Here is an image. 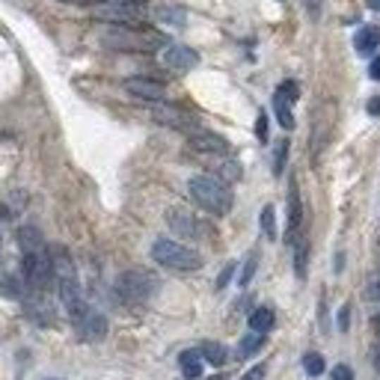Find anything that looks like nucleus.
<instances>
[{
    "label": "nucleus",
    "instance_id": "nucleus-1",
    "mask_svg": "<svg viewBox=\"0 0 380 380\" xmlns=\"http://www.w3.org/2000/svg\"><path fill=\"white\" fill-rule=\"evenodd\" d=\"M18 244L24 256V279L33 291H45L54 283V259L45 244V238L36 226H21L18 229Z\"/></svg>",
    "mask_w": 380,
    "mask_h": 380
},
{
    "label": "nucleus",
    "instance_id": "nucleus-2",
    "mask_svg": "<svg viewBox=\"0 0 380 380\" xmlns=\"http://www.w3.org/2000/svg\"><path fill=\"white\" fill-rule=\"evenodd\" d=\"M51 259H54V279H57V288H60V300L66 306L68 318L78 324L83 318V312H87V303H83V294H80L75 262H72V256H68L63 247L51 250Z\"/></svg>",
    "mask_w": 380,
    "mask_h": 380
},
{
    "label": "nucleus",
    "instance_id": "nucleus-3",
    "mask_svg": "<svg viewBox=\"0 0 380 380\" xmlns=\"http://www.w3.org/2000/svg\"><path fill=\"white\" fill-rule=\"evenodd\" d=\"M193 202L205 208L208 214H229L232 211V190L223 185V178H214V176H193L190 185H188Z\"/></svg>",
    "mask_w": 380,
    "mask_h": 380
},
{
    "label": "nucleus",
    "instance_id": "nucleus-4",
    "mask_svg": "<svg viewBox=\"0 0 380 380\" xmlns=\"http://www.w3.org/2000/svg\"><path fill=\"white\" fill-rule=\"evenodd\" d=\"M152 259L161 267H170V271H181V274H190V271H200L202 267L200 252L181 241H173V238H158V241L152 244Z\"/></svg>",
    "mask_w": 380,
    "mask_h": 380
},
{
    "label": "nucleus",
    "instance_id": "nucleus-5",
    "mask_svg": "<svg viewBox=\"0 0 380 380\" xmlns=\"http://www.w3.org/2000/svg\"><path fill=\"white\" fill-rule=\"evenodd\" d=\"M158 288H161V279L154 276V274H149V271H125V274H119V279H116V294H119V300L131 303V306L149 303Z\"/></svg>",
    "mask_w": 380,
    "mask_h": 380
},
{
    "label": "nucleus",
    "instance_id": "nucleus-6",
    "mask_svg": "<svg viewBox=\"0 0 380 380\" xmlns=\"http://www.w3.org/2000/svg\"><path fill=\"white\" fill-rule=\"evenodd\" d=\"M102 42L114 51H154L164 45V36L154 33H140L137 27H114L102 36Z\"/></svg>",
    "mask_w": 380,
    "mask_h": 380
},
{
    "label": "nucleus",
    "instance_id": "nucleus-7",
    "mask_svg": "<svg viewBox=\"0 0 380 380\" xmlns=\"http://www.w3.org/2000/svg\"><path fill=\"white\" fill-rule=\"evenodd\" d=\"M143 16H146V6L140 0H102L95 6L98 21H110L116 27H140Z\"/></svg>",
    "mask_w": 380,
    "mask_h": 380
},
{
    "label": "nucleus",
    "instance_id": "nucleus-8",
    "mask_svg": "<svg viewBox=\"0 0 380 380\" xmlns=\"http://www.w3.org/2000/svg\"><path fill=\"white\" fill-rule=\"evenodd\" d=\"M166 223H170V229L178 238H188V241H193V238H202V223L196 220L188 208H181V205L166 211Z\"/></svg>",
    "mask_w": 380,
    "mask_h": 380
},
{
    "label": "nucleus",
    "instance_id": "nucleus-9",
    "mask_svg": "<svg viewBox=\"0 0 380 380\" xmlns=\"http://www.w3.org/2000/svg\"><path fill=\"white\" fill-rule=\"evenodd\" d=\"M188 143L193 152H202V154H229V140L226 137H220L214 131H202V128H196L188 134Z\"/></svg>",
    "mask_w": 380,
    "mask_h": 380
},
{
    "label": "nucleus",
    "instance_id": "nucleus-10",
    "mask_svg": "<svg viewBox=\"0 0 380 380\" xmlns=\"http://www.w3.org/2000/svg\"><path fill=\"white\" fill-rule=\"evenodd\" d=\"M164 66L173 68V72H190V68L200 66V54L188 45H166L164 48Z\"/></svg>",
    "mask_w": 380,
    "mask_h": 380
},
{
    "label": "nucleus",
    "instance_id": "nucleus-11",
    "mask_svg": "<svg viewBox=\"0 0 380 380\" xmlns=\"http://www.w3.org/2000/svg\"><path fill=\"white\" fill-rule=\"evenodd\" d=\"M152 116L154 119H158L161 125H166V128H185V131H196L193 128V119L185 114V110H178V107H173V104H166V102H158V104H154L152 107Z\"/></svg>",
    "mask_w": 380,
    "mask_h": 380
},
{
    "label": "nucleus",
    "instance_id": "nucleus-12",
    "mask_svg": "<svg viewBox=\"0 0 380 380\" xmlns=\"http://www.w3.org/2000/svg\"><path fill=\"white\" fill-rule=\"evenodd\" d=\"M125 90H128L131 95H137V98H143V102H152V104H158V102L166 98L164 83L152 80V78H128L125 80Z\"/></svg>",
    "mask_w": 380,
    "mask_h": 380
},
{
    "label": "nucleus",
    "instance_id": "nucleus-13",
    "mask_svg": "<svg viewBox=\"0 0 380 380\" xmlns=\"http://www.w3.org/2000/svg\"><path fill=\"white\" fill-rule=\"evenodd\" d=\"M75 327L80 330V336L87 342H98V339H104V333H107V318L102 312H92V309H87L83 318L75 324Z\"/></svg>",
    "mask_w": 380,
    "mask_h": 380
},
{
    "label": "nucleus",
    "instance_id": "nucleus-14",
    "mask_svg": "<svg viewBox=\"0 0 380 380\" xmlns=\"http://www.w3.org/2000/svg\"><path fill=\"white\" fill-rule=\"evenodd\" d=\"M300 223H303V205H300V190H298V181L291 178V188H288V241H294L300 232Z\"/></svg>",
    "mask_w": 380,
    "mask_h": 380
},
{
    "label": "nucleus",
    "instance_id": "nucleus-15",
    "mask_svg": "<svg viewBox=\"0 0 380 380\" xmlns=\"http://www.w3.org/2000/svg\"><path fill=\"white\" fill-rule=\"evenodd\" d=\"M178 362H181V374H185L188 380H200L202 377V354L200 350H181V357H178Z\"/></svg>",
    "mask_w": 380,
    "mask_h": 380
},
{
    "label": "nucleus",
    "instance_id": "nucleus-16",
    "mask_svg": "<svg viewBox=\"0 0 380 380\" xmlns=\"http://www.w3.org/2000/svg\"><path fill=\"white\" fill-rule=\"evenodd\" d=\"M380 45V27H362V30L354 36V48L360 54H372Z\"/></svg>",
    "mask_w": 380,
    "mask_h": 380
},
{
    "label": "nucleus",
    "instance_id": "nucleus-17",
    "mask_svg": "<svg viewBox=\"0 0 380 380\" xmlns=\"http://www.w3.org/2000/svg\"><path fill=\"white\" fill-rule=\"evenodd\" d=\"M274 312L267 306H259V309H252V315H250V330L252 333H267L274 327Z\"/></svg>",
    "mask_w": 380,
    "mask_h": 380
},
{
    "label": "nucleus",
    "instance_id": "nucleus-18",
    "mask_svg": "<svg viewBox=\"0 0 380 380\" xmlns=\"http://www.w3.org/2000/svg\"><path fill=\"white\" fill-rule=\"evenodd\" d=\"M306 264H309V241L294 238V274H298V279H306Z\"/></svg>",
    "mask_w": 380,
    "mask_h": 380
},
{
    "label": "nucleus",
    "instance_id": "nucleus-19",
    "mask_svg": "<svg viewBox=\"0 0 380 380\" xmlns=\"http://www.w3.org/2000/svg\"><path fill=\"white\" fill-rule=\"evenodd\" d=\"M274 110H276L279 125H283L286 131H291V128H294V116H291V102H288V98H283L279 92H274Z\"/></svg>",
    "mask_w": 380,
    "mask_h": 380
},
{
    "label": "nucleus",
    "instance_id": "nucleus-20",
    "mask_svg": "<svg viewBox=\"0 0 380 380\" xmlns=\"http://www.w3.org/2000/svg\"><path fill=\"white\" fill-rule=\"evenodd\" d=\"M200 354H202L205 362H211V365H217V369H220V365L226 362V357H229V350L223 348L220 342H205V345L200 348Z\"/></svg>",
    "mask_w": 380,
    "mask_h": 380
},
{
    "label": "nucleus",
    "instance_id": "nucleus-21",
    "mask_svg": "<svg viewBox=\"0 0 380 380\" xmlns=\"http://www.w3.org/2000/svg\"><path fill=\"white\" fill-rule=\"evenodd\" d=\"M262 345H264V333H250V336H244V339H241V345H238V354L252 357L256 350H262Z\"/></svg>",
    "mask_w": 380,
    "mask_h": 380
},
{
    "label": "nucleus",
    "instance_id": "nucleus-22",
    "mask_svg": "<svg viewBox=\"0 0 380 380\" xmlns=\"http://www.w3.org/2000/svg\"><path fill=\"white\" fill-rule=\"evenodd\" d=\"M303 372H306L309 377H321V374H324V357L309 350V354L303 357Z\"/></svg>",
    "mask_w": 380,
    "mask_h": 380
},
{
    "label": "nucleus",
    "instance_id": "nucleus-23",
    "mask_svg": "<svg viewBox=\"0 0 380 380\" xmlns=\"http://www.w3.org/2000/svg\"><path fill=\"white\" fill-rule=\"evenodd\" d=\"M262 232L271 238V241H276V217H274V205H264V208H262Z\"/></svg>",
    "mask_w": 380,
    "mask_h": 380
},
{
    "label": "nucleus",
    "instance_id": "nucleus-24",
    "mask_svg": "<svg viewBox=\"0 0 380 380\" xmlns=\"http://www.w3.org/2000/svg\"><path fill=\"white\" fill-rule=\"evenodd\" d=\"M286 158H288V140H279L276 152H274V176H283L286 170Z\"/></svg>",
    "mask_w": 380,
    "mask_h": 380
},
{
    "label": "nucleus",
    "instance_id": "nucleus-25",
    "mask_svg": "<svg viewBox=\"0 0 380 380\" xmlns=\"http://www.w3.org/2000/svg\"><path fill=\"white\" fill-rule=\"evenodd\" d=\"M161 12V21H170V24H185V12H181V9H176V6H161L158 9Z\"/></svg>",
    "mask_w": 380,
    "mask_h": 380
},
{
    "label": "nucleus",
    "instance_id": "nucleus-26",
    "mask_svg": "<svg viewBox=\"0 0 380 380\" xmlns=\"http://www.w3.org/2000/svg\"><path fill=\"white\" fill-rule=\"evenodd\" d=\"M276 92L283 95V98H288L291 104L298 102V95H300V90H298V83H294V80H286V83H279V90H276Z\"/></svg>",
    "mask_w": 380,
    "mask_h": 380
},
{
    "label": "nucleus",
    "instance_id": "nucleus-27",
    "mask_svg": "<svg viewBox=\"0 0 380 380\" xmlns=\"http://www.w3.org/2000/svg\"><path fill=\"white\" fill-rule=\"evenodd\" d=\"M252 274H256V256H250V262L244 264V271H241V276H238V283H241V288H247V286H250V279H252Z\"/></svg>",
    "mask_w": 380,
    "mask_h": 380
},
{
    "label": "nucleus",
    "instance_id": "nucleus-28",
    "mask_svg": "<svg viewBox=\"0 0 380 380\" xmlns=\"http://www.w3.org/2000/svg\"><path fill=\"white\" fill-rule=\"evenodd\" d=\"M264 374H267V365H262V362H259V365H252V369H250L241 380H264Z\"/></svg>",
    "mask_w": 380,
    "mask_h": 380
},
{
    "label": "nucleus",
    "instance_id": "nucleus-29",
    "mask_svg": "<svg viewBox=\"0 0 380 380\" xmlns=\"http://www.w3.org/2000/svg\"><path fill=\"white\" fill-rule=\"evenodd\" d=\"M256 137L262 143H267V114H259V119H256Z\"/></svg>",
    "mask_w": 380,
    "mask_h": 380
},
{
    "label": "nucleus",
    "instance_id": "nucleus-30",
    "mask_svg": "<svg viewBox=\"0 0 380 380\" xmlns=\"http://www.w3.org/2000/svg\"><path fill=\"white\" fill-rule=\"evenodd\" d=\"M321 6H324V0H306V12H309V18L312 21L321 18Z\"/></svg>",
    "mask_w": 380,
    "mask_h": 380
},
{
    "label": "nucleus",
    "instance_id": "nucleus-31",
    "mask_svg": "<svg viewBox=\"0 0 380 380\" xmlns=\"http://www.w3.org/2000/svg\"><path fill=\"white\" fill-rule=\"evenodd\" d=\"M232 274H235V262H229L226 267H223V274H220V279H217V288H226L229 279H232Z\"/></svg>",
    "mask_w": 380,
    "mask_h": 380
},
{
    "label": "nucleus",
    "instance_id": "nucleus-32",
    "mask_svg": "<svg viewBox=\"0 0 380 380\" xmlns=\"http://www.w3.org/2000/svg\"><path fill=\"white\" fill-rule=\"evenodd\" d=\"M333 380H354V372H350L348 365H336V369H333Z\"/></svg>",
    "mask_w": 380,
    "mask_h": 380
},
{
    "label": "nucleus",
    "instance_id": "nucleus-33",
    "mask_svg": "<svg viewBox=\"0 0 380 380\" xmlns=\"http://www.w3.org/2000/svg\"><path fill=\"white\" fill-rule=\"evenodd\" d=\"M223 178H229V181L241 178V170H238V164H226V166H223Z\"/></svg>",
    "mask_w": 380,
    "mask_h": 380
},
{
    "label": "nucleus",
    "instance_id": "nucleus-34",
    "mask_svg": "<svg viewBox=\"0 0 380 380\" xmlns=\"http://www.w3.org/2000/svg\"><path fill=\"white\" fill-rule=\"evenodd\" d=\"M348 315H350V306H342V312H339V330L342 333L348 330Z\"/></svg>",
    "mask_w": 380,
    "mask_h": 380
},
{
    "label": "nucleus",
    "instance_id": "nucleus-35",
    "mask_svg": "<svg viewBox=\"0 0 380 380\" xmlns=\"http://www.w3.org/2000/svg\"><path fill=\"white\" fill-rule=\"evenodd\" d=\"M369 75H372V80H380V57H374V60H372Z\"/></svg>",
    "mask_w": 380,
    "mask_h": 380
},
{
    "label": "nucleus",
    "instance_id": "nucleus-36",
    "mask_svg": "<svg viewBox=\"0 0 380 380\" xmlns=\"http://www.w3.org/2000/svg\"><path fill=\"white\" fill-rule=\"evenodd\" d=\"M369 114H372V116H377V114H380V98H377V95L369 102Z\"/></svg>",
    "mask_w": 380,
    "mask_h": 380
},
{
    "label": "nucleus",
    "instance_id": "nucleus-37",
    "mask_svg": "<svg viewBox=\"0 0 380 380\" xmlns=\"http://www.w3.org/2000/svg\"><path fill=\"white\" fill-rule=\"evenodd\" d=\"M369 298H372V300H380V279H377V283H372V288H369Z\"/></svg>",
    "mask_w": 380,
    "mask_h": 380
},
{
    "label": "nucleus",
    "instance_id": "nucleus-38",
    "mask_svg": "<svg viewBox=\"0 0 380 380\" xmlns=\"http://www.w3.org/2000/svg\"><path fill=\"white\" fill-rule=\"evenodd\" d=\"M63 4H72V6H90L92 0H63Z\"/></svg>",
    "mask_w": 380,
    "mask_h": 380
},
{
    "label": "nucleus",
    "instance_id": "nucleus-39",
    "mask_svg": "<svg viewBox=\"0 0 380 380\" xmlns=\"http://www.w3.org/2000/svg\"><path fill=\"white\" fill-rule=\"evenodd\" d=\"M369 6L372 9H380V0H369Z\"/></svg>",
    "mask_w": 380,
    "mask_h": 380
}]
</instances>
